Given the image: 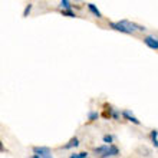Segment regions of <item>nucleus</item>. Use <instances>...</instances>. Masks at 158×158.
Segmentation results:
<instances>
[{
	"mask_svg": "<svg viewBox=\"0 0 158 158\" xmlns=\"http://www.w3.org/2000/svg\"><path fill=\"white\" fill-rule=\"evenodd\" d=\"M62 15L63 16H68V17H76V15L72 10H62Z\"/></svg>",
	"mask_w": 158,
	"mask_h": 158,
	"instance_id": "nucleus-14",
	"label": "nucleus"
},
{
	"mask_svg": "<svg viewBox=\"0 0 158 158\" xmlns=\"http://www.w3.org/2000/svg\"><path fill=\"white\" fill-rule=\"evenodd\" d=\"M150 137H151V141H152L154 147H155V148H158V131H157V129H152V131H151Z\"/></svg>",
	"mask_w": 158,
	"mask_h": 158,
	"instance_id": "nucleus-8",
	"label": "nucleus"
},
{
	"mask_svg": "<svg viewBox=\"0 0 158 158\" xmlns=\"http://www.w3.org/2000/svg\"><path fill=\"white\" fill-rule=\"evenodd\" d=\"M60 6L63 7V10H71L72 9V4L69 0H62V2H60Z\"/></svg>",
	"mask_w": 158,
	"mask_h": 158,
	"instance_id": "nucleus-10",
	"label": "nucleus"
},
{
	"mask_svg": "<svg viewBox=\"0 0 158 158\" xmlns=\"http://www.w3.org/2000/svg\"><path fill=\"white\" fill-rule=\"evenodd\" d=\"M88 9H89V12H91L94 16L98 17V19H101V17H102V15H101V12H99V9L96 7L94 3H88Z\"/></svg>",
	"mask_w": 158,
	"mask_h": 158,
	"instance_id": "nucleus-6",
	"label": "nucleus"
},
{
	"mask_svg": "<svg viewBox=\"0 0 158 158\" xmlns=\"http://www.w3.org/2000/svg\"><path fill=\"white\" fill-rule=\"evenodd\" d=\"M144 43H145L148 48H151V49H154V50L158 49V39H155L154 36H147V38L144 39Z\"/></svg>",
	"mask_w": 158,
	"mask_h": 158,
	"instance_id": "nucleus-4",
	"label": "nucleus"
},
{
	"mask_svg": "<svg viewBox=\"0 0 158 158\" xmlns=\"http://www.w3.org/2000/svg\"><path fill=\"white\" fill-rule=\"evenodd\" d=\"M95 154L99 155L101 158H105V157H109V145H101V147H96L95 148Z\"/></svg>",
	"mask_w": 158,
	"mask_h": 158,
	"instance_id": "nucleus-3",
	"label": "nucleus"
},
{
	"mask_svg": "<svg viewBox=\"0 0 158 158\" xmlns=\"http://www.w3.org/2000/svg\"><path fill=\"white\" fill-rule=\"evenodd\" d=\"M122 117L125 118V119H128L129 122H132V124H135V125H139L141 124V121L138 119V118H135L132 115V114L129 112V111H124V112H122Z\"/></svg>",
	"mask_w": 158,
	"mask_h": 158,
	"instance_id": "nucleus-5",
	"label": "nucleus"
},
{
	"mask_svg": "<svg viewBox=\"0 0 158 158\" xmlns=\"http://www.w3.org/2000/svg\"><path fill=\"white\" fill-rule=\"evenodd\" d=\"M76 147H79V139L76 137H73L69 139V142L65 145V148H66V150H71V148H76Z\"/></svg>",
	"mask_w": 158,
	"mask_h": 158,
	"instance_id": "nucleus-7",
	"label": "nucleus"
},
{
	"mask_svg": "<svg viewBox=\"0 0 158 158\" xmlns=\"http://www.w3.org/2000/svg\"><path fill=\"white\" fill-rule=\"evenodd\" d=\"M104 142H106V145H112V142H114V137H112V135H109V134L104 135Z\"/></svg>",
	"mask_w": 158,
	"mask_h": 158,
	"instance_id": "nucleus-11",
	"label": "nucleus"
},
{
	"mask_svg": "<svg viewBox=\"0 0 158 158\" xmlns=\"http://www.w3.org/2000/svg\"><path fill=\"white\" fill-rule=\"evenodd\" d=\"M79 158H88V152L83 151V152H79Z\"/></svg>",
	"mask_w": 158,
	"mask_h": 158,
	"instance_id": "nucleus-15",
	"label": "nucleus"
},
{
	"mask_svg": "<svg viewBox=\"0 0 158 158\" xmlns=\"http://www.w3.org/2000/svg\"><path fill=\"white\" fill-rule=\"evenodd\" d=\"M109 27H112L114 30L117 32H122V33H134V27H132V23L131 22H127V20H121V22H111L109 23Z\"/></svg>",
	"mask_w": 158,
	"mask_h": 158,
	"instance_id": "nucleus-1",
	"label": "nucleus"
},
{
	"mask_svg": "<svg viewBox=\"0 0 158 158\" xmlns=\"http://www.w3.org/2000/svg\"><path fill=\"white\" fill-rule=\"evenodd\" d=\"M33 152L38 154L40 158H53L50 150L46 148V147H33Z\"/></svg>",
	"mask_w": 158,
	"mask_h": 158,
	"instance_id": "nucleus-2",
	"label": "nucleus"
},
{
	"mask_svg": "<svg viewBox=\"0 0 158 158\" xmlns=\"http://www.w3.org/2000/svg\"><path fill=\"white\" fill-rule=\"evenodd\" d=\"M69 158H79V154H72Z\"/></svg>",
	"mask_w": 158,
	"mask_h": 158,
	"instance_id": "nucleus-17",
	"label": "nucleus"
},
{
	"mask_svg": "<svg viewBox=\"0 0 158 158\" xmlns=\"http://www.w3.org/2000/svg\"><path fill=\"white\" fill-rule=\"evenodd\" d=\"M32 158H40V157H39L38 154H33V155H32Z\"/></svg>",
	"mask_w": 158,
	"mask_h": 158,
	"instance_id": "nucleus-18",
	"label": "nucleus"
},
{
	"mask_svg": "<svg viewBox=\"0 0 158 158\" xmlns=\"http://www.w3.org/2000/svg\"><path fill=\"white\" fill-rule=\"evenodd\" d=\"M112 117L115 118V119H119V114H118L117 111H114V112H112Z\"/></svg>",
	"mask_w": 158,
	"mask_h": 158,
	"instance_id": "nucleus-16",
	"label": "nucleus"
},
{
	"mask_svg": "<svg viewBox=\"0 0 158 158\" xmlns=\"http://www.w3.org/2000/svg\"><path fill=\"white\" fill-rule=\"evenodd\" d=\"M32 6H33L32 3H27V6L25 7V12H23V17H27V16H29L30 10H32Z\"/></svg>",
	"mask_w": 158,
	"mask_h": 158,
	"instance_id": "nucleus-13",
	"label": "nucleus"
},
{
	"mask_svg": "<svg viewBox=\"0 0 158 158\" xmlns=\"http://www.w3.org/2000/svg\"><path fill=\"white\" fill-rule=\"evenodd\" d=\"M98 117H99V114L96 112V111H91V112H89V115H88V119H89V121H96V119H98Z\"/></svg>",
	"mask_w": 158,
	"mask_h": 158,
	"instance_id": "nucleus-12",
	"label": "nucleus"
},
{
	"mask_svg": "<svg viewBox=\"0 0 158 158\" xmlns=\"http://www.w3.org/2000/svg\"><path fill=\"white\" fill-rule=\"evenodd\" d=\"M119 154V150H118L117 145H109V157H115V155Z\"/></svg>",
	"mask_w": 158,
	"mask_h": 158,
	"instance_id": "nucleus-9",
	"label": "nucleus"
}]
</instances>
